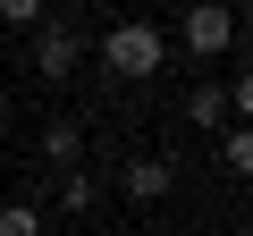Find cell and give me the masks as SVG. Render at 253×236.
<instances>
[{
	"instance_id": "cell-1",
	"label": "cell",
	"mask_w": 253,
	"mask_h": 236,
	"mask_svg": "<svg viewBox=\"0 0 253 236\" xmlns=\"http://www.w3.org/2000/svg\"><path fill=\"white\" fill-rule=\"evenodd\" d=\"M101 68L126 76V84H152V76L169 68V34H161L152 17H118V26L101 34Z\"/></svg>"
},
{
	"instance_id": "cell-2",
	"label": "cell",
	"mask_w": 253,
	"mask_h": 236,
	"mask_svg": "<svg viewBox=\"0 0 253 236\" xmlns=\"http://www.w3.org/2000/svg\"><path fill=\"white\" fill-rule=\"evenodd\" d=\"M177 42H186L194 59H228V51H236V0H186Z\"/></svg>"
},
{
	"instance_id": "cell-3",
	"label": "cell",
	"mask_w": 253,
	"mask_h": 236,
	"mask_svg": "<svg viewBox=\"0 0 253 236\" xmlns=\"http://www.w3.org/2000/svg\"><path fill=\"white\" fill-rule=\"evenodd\" d=\"M34 42H26V59H34V76L42 84H68L76 68H84V34L68 26V17H42V26H26Z\"/></svg>"
},
{
	"instance_id": "cell-4",
	"label": "cell",
	"mask_w": 253,
	"mask_h": 236,
	"mask_svg": "<svg viewBox=\"0 0 253 236\" xmlns=\"http://www.w3.org/2000/svg\"><path fill=\"white\" fill-rule=\"evenodd\" d=\"M118 186H126L135 211H144V202H169V194H177V160H169V152H126Z\"/></svg>"
},
{
	"instance_id": "cell-5",
	"label": "cell",
	"mask_w": 253,
	"mask_h": 236,
	"mask_svg": "<svg viewBox=\"0 0 253 236\" xmlns=\"http://www.w3.org/2000/svg\"><path fill=\"white\" fill-rule=\"evenodd\" d=\"M245 110H253V84H245V76H228V84H194V93H186V118H194L203 135L228 127V118H245Z\"/></svg>"
},
{
	"instance_id": "cell-6",
	"label": "cell",
	"mask_w": 253,
	"mask_h": 236,
	"mask_svg": "<svg viewBox=\"0 0 253 236\" xmlns=\"http://www.w3.org/2000/svg\"><path fill=\"white\" fill-rule=\"evenodd\" d=\"M42 160L51 169H84V127H76V118H51V127H42Z\"/></svg>"
},
{
	"instance_id": "cell-7",
	"label": "cell",
	"mask_w": 253,
	"mask_h": 236,
	"mask_svg": "<svg viewBox=\"0 0 253 236\" xmlns=\"http://www.w3.org/2000/svg\"><path fill=\"white\" fill-rule=\"evenodd\" d=\"M59 211H68V219L101 211V186H93V169H59Z\"/></svg>"
},
{
	"instance_id": "cell-8",
	"label": "cell",
	"mask_w": 253,
	"mask_h": 236,
	"mask_svg": "<svg viewBox=\"0 0 253 236\" xmlns=\"http://www.w3.org/2000/svg\"><path fill=\"white\" fill-rule=\"evenodd\" d=\"M219 160H228V177L253 169V135H245V118H228V127H219Z\"/></svg>"
},
{
	"instance_id": "cell-9",
	"label": "cell",
	"mask_w": 253,
	"mask_h": 236,
	"mask_svg": "<svg viewBox=\"0 0 253 236\" xmlns=\"http://www.w3.org/2000/svg\"><path fill=\"white\" fill-rule=\"evenodd\" d=\"M0 236H42V211L34 202H0Z\"/></svg>"
},
{
	"instance_id": "cell-10",
	"label": "cell",
	"mask_w": 253,
	"mask_h": 236,
	"mask_svg": "<svg viewBox=\"0 0 253 236\" xmlns=\"http://www.w3.org/2000/svg\"><path fill=\"white\" fill-rule=\"evenodd\" d=\"M0 26H42V0H0Z\"/></svg>"
},
{
	"instance_id": "cell-11",
	"label": "cell",
	"mask_w": 253,
	"mask_h": 236,
	"mask_svg": "<svg viewBox=\"0 0 253 236\" xmlns=\"http://www.w3.org/2000/svg\"><path fill=\"white\" fill-rule=\"evenodd\" d=\"M0 118H9V76H0Z\"/></svg>"
}]
</instances>
